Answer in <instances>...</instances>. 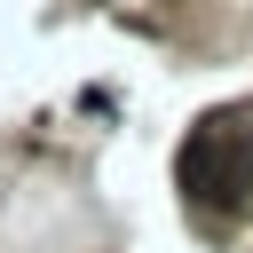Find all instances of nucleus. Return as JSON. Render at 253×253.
Instances as JSON below:
<instances>
[{
  "mask_svg": "<svg viewBox=\"0 0 253 253\" xmlns=\"http://www.w3.org/2000/svg\"><path fill=\"white\" fill-rule=\"evenodd\" d=\"M182 190L213 213H237L253 198V126L237 119H198L182 142Z\"/></svg>",
  "mask_w": 253,
  "mask_h": 253,
  "instance_id": "f257e3e1",
  "label": "nucleus"
}]
</instances>
